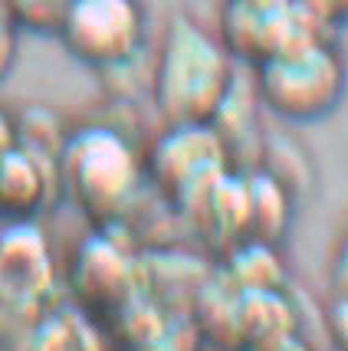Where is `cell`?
Segmentation results:
<instances>
[{"mask_svg": "<svg viewBox=\"0 0 348 351\" xmlns=\"http://www.w3.org/2000/svg\"><path fill=\"white\" fill-rule=\"evenodd\" d=\"M237 82L217 33L197 16L171 14L152 62V102L165 125H211Z\"/></svg>", "mask_w": 348, "mask_h": 351, "instance_id": "obj_1", "label": "cell"}, {"mask_svg": "<svg viewBox=\"0 0 348 351\" xmlns=\"http://www.w3.org/2000/svg\"><path fill=\"white\" fill-rule=\"evenodd\" d=\"M253 95L259 108L292 125H312L338 112L345 102L348 69L332 33H305L283 53L253 69Z\"/></svg>", "mask_w": 348, "mask_h": 351, "instance_id": "obj_2", "label": "cell"}, {"mask_svg": "<svg viewBox=\"0 0 348 351\" xmlns=\"http://www.w3.org/2000/svg\"><path fill=\"white\" fill-rule=\"evenodd\" d=\"M56 178L92 220H115L135 200L141 158L128 135L112 125L73 128L56 158Z\"/></svg>", "mask_w": 348, "mask_h": 351, "instance_id": "obj_3", "label": "cell"}, {"mask_svg": "<svg viewBox=\"0 0 348 351\" xmlns=\"http://www.w3.org/2000/svg\"><path fill=\"white\" fill-rule=\"evenodd\" d=\"M148 14L141 0H69L56 40L76 62L115 73L141 56Z\"/></svg>", "mask_w": 348, "mask_h": 351, "instance_id": "obj_4", "label": "cell"}, {"mask_svg": "<svg viewBox=\"0 0 348 351\" xmlns=\"http://www.w3.org/2000/svg\"><path fill=\"white\" fill-rule=\"evenodd\" d=\"M227 161L230 152L213 125H165L148 154V171L167 197L197 210L227 174Z\"/></svg>", "mask_w": 348, "mask_h": 351, "instance_id": "obj_5", "label": "cell"}, {"mask_svg": "<svg viewBox=\"0 0 348 351\" xmlns=\"http://www.w3.org/2000/svg\"><path fill=\"white\" fill-rule=\"evenodd\" d=\"M213 33L237 66L257 69L299 36L322 30L305 20L296 0H224Z\"/></svg>", "mask_w": 348, "mask_h": 351, "instance_id": "obj_6", "label": "cell"}, {"mask_svg": "<svg viewBox=\"0 0 348 351\" xmlns=\"http://www.w3.org/2000/svg\"><path fill=\"white\" fill-rule=\"evenodd\" d=\"M56 165L43 154L14 145L0 154V214L14 220H30L53 191Z\"/></svg>", "mask_w": 348, "mask_h": 351, "instance_id": "obj_7", "label": "cell"}, {"mask_svg": "<svg viewBox=\"0 0 348 351\" xmlns=\"http://www.w3.org/2000/svg\"><path fill=\"white\" fill-rule=\"evenodd\" d=\"M69 0H10V16L16 30L33 36H56Z\"/></svg>", "mask_w": 348, "mask_h": 351, "instance_id": "obj_8", "label": "cell"}, {"mask_svg": "<svg viewBox=\"0 0 348 351\" xmlns=\"http://www.w3.org/2000/svg\"><path fill=\"white\" fill-rule=\"evenodd\" d=\"M305 20L322 33H335L348 20V0H296Z\"/></svg>", "mask_w": 348, "mask_h": 351, "instance_id": "obj_9", "label": "cell"}, {"mask_svg": "<svg viewBox=\"0 0 348 351\" xmlns=\"http://www.w3.org/2000/svg\"><path fill=\"white\" fill-rule=\"evenodd\" d=\"M20 53V30L10 16V0H0V86L10 79Z\"/></svg>", "mask_w": 348, "mask_h": 351, "instance_id": "obj_10", "label": "cell"}, {"mask_svg": "<svg viewBox=\"0 0 348 351\" xmlns=\"http://www.w3.org/2000/svg\"><path fill=\"white\" fill-rule=\"evenodd\" d=\"M16 145V128H14V115L0 108V154L10 152Z\"/></svg>", "mask_w": 348, "mask_h": 351, "instance_id": "obj_11", "label": "cell"}]
</instances>
